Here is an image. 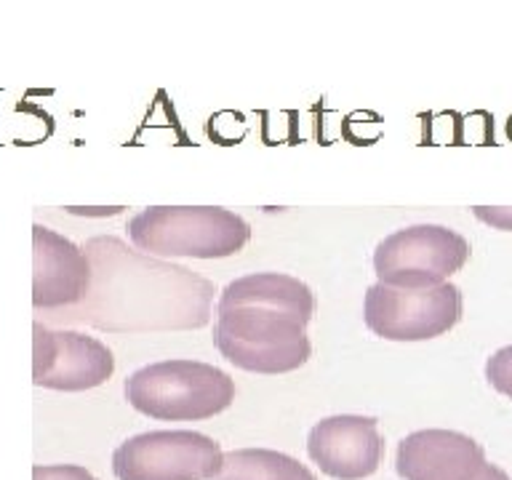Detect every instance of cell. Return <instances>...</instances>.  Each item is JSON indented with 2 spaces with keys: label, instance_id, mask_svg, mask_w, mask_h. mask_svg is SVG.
<instances>
[{
  "label": "cell",
  "instance_id": "cell-5",
  "mask_svg": "<svg viewBox=\"0 0 512 480\" xmlns=\"http://www.w3.org/2000/svg\"><path fill=\"white\" fill-rule=\"evenodd\" d=\"M470 259V243L459 232L440 224H414L398 230L376 246L374 272L379 283L400 291H427Z\"/></svg>",
  "mask_w": 512,
  "mask_h": 480
},
{
  "label": "cell",
  "instance_id": "cell-10",
  "mask_svg": "<svg viewBox=\"0 0 512 480\" xmlns=\"http://www.w3.org/2000/svg\"><path fill=\"white\" fill-rule=\"evenodd\" d=\"M32 248V304L38 310L78 307L91 286L86 251L43 224L32 227Z\"/></svg>",
  "mask_w": 512,
  "mask_h": 480
},
{
  "label": "cell",
  "instance_id": "cell-9",
  "mask_svg": "<svg viewBox=\"0 0 512 480\" xmlns=\"http://www.w3.org/2000/svg\"><path fill=\"white\" fill-rule=\"evenodd\" d=\"M310 459L336 480H363L379 470L384 438L371 416H328L310 430Z\"/></svg>",
  "mask_w": 512,
  "mask_h": 480
},
{
  "label": "cell",
  "instance_id": "cell-4",
  "mask_svg": "<svg viewBox=\"0 0 512 480\" xmlns=\"http://www.w3.org/2000/svg\"><path fill=\"white\" fill-rule=\"evenodd\" d=\"M214 344L232 366L251 374H288L312 355L307 323L275 307L216 310Z\"/></svg>",
  "mask_w": 512,
  "mask_h": 480
},
{
  "label": "cell",
  "instance_id": "cell-1",
  "mask_svg": "<svg viewBox=\"0 0 512 480\" xmlns=\"http://www.w3.org/2000/svg\"><path fill=\"white\" fill-rule=\"evenodd\" d=\"M83 251L91 262V286L67 318L118 334L208 323L214 299L211 280L179 264L131 251L110 235L91 238Z\"/></svg>",
  "mask_w": 512,
  "mask_h": 480
},
{
  "label": "cell",
  "instance_id": "cell-3",
  "mask_svg": "<svg viewBox=\"0 0 512 480\" xmlns=\"http://www.w3.org/2000/svg\"><path fill=\"white\" fill-rule=\"evenodd\" d=\"M128 238L152 256L224 259L251 240L243 216L219 206H152L128 219Z\"/></svg>",
  "mask_w": 512,
  "mask_h": 480
},
{
  "label": "cell",
  "instance_id": "cell-16",
  "mask_svg": "<svg viewBox=\"0 0 512 480\" xmlns=\"http://www.w3.org/2000/svg\"><path fill=\"white\" fill-rule=\"evenodd\" d=\"M472 214L478 216L480 222H486L494 230H507L512 232V208L504 206H475Z\"/></svg>",
  "mask_w": 512,
  "mask_h": 480
},
{
  "label": "cell",
  "instance_id": "cell-12",
  "mask_svg": "<svg viewBox=\"0 0 512 480\" xmlns=\"http://www.w3.org/2000/svg\"><path fill=\"white\" fill-rule=\"evenodd\" d=\"M230 307H275V310L291 312L310 326L312 312H315V296L307 283L291 278V275L254 272V275L235 278L224 288L216 310H230Z\"/></svg>",
  "mask_w": 512,
  "mask_h": 480
},
{
  "label": "cell",
  "instance_id": "cell-11",
  "mask_svg": "<svg viewBox=\"0 0 512 480\" xmlns=\"http://www.w3.org/2000/svg\"><path fill=\"white\" fill-rule=\"evenodd\" d=\"M478 440L454 430H419L398 443L395 470L403 480H475L486 470Z\"/></svg>",
  "mask_w": 512,
  "mask_h": 480
},
{
  "label": "cell",
  "instance_id": "cell-2",
  "mask_svg": "<svg viewBox=\"0 0 512 480\" xmlns=\"http://www.w3.org/2000/svg\"><path fill=\"white\" fill-rule=\"evenodd\" d=\"M126 400L160 422H200L232 406L235 382L203 360H160L128 376Z\"/></svg>",
  "mask_w": 512,
  "mask_h": 480
},
{
  "label": "cell",
  "instance_id": "cell-17",
  "mask_svg": "<svg viewBox=\"0 0 512 480\" xmlns=\"http://www.w3.org/2000/svg\"><path fill=\"white\" fill-rule=\"evenodd\" d=\"M475 480H512L502 467H496V464H486V470L480 472Z\"/></svg>",
  "mask_w": 512,
  "mask_h": 480
},
{
  "label": "cell",
  "instance_id": "cell-13",
  "mask_svg": "<svg viewBox=\"0 0 512 480\" xmlns=\"http://www.w3.org/2000/svg\"><path fill=\"white\" fill-rule=\"evenodd\" d=\"M211 480H318L294 456L270 448H235L222 459V470Z\"/></svg>",
  "mask_w": 512,
  "mask_h": 480
},
{
  "label": "cell",
  "instance_id": "cell-15",
  "mask_svg": "<svg viewBox=\"0 0 512 480\" xmlns=\"http://www.w3.org/2000/svg\"><path fill=\"white\" fill-rule=\"evenodd\" d=\"M32 480H96L86 467H78V464H38L32 467Z\"/></svg>",
  "mask_w": 512,
  "mask_h": 480
},
{
  "label": "cell",
  "instance_id": "cell-14",
  "mask_svg": "<svg viewBox=\"0 0 512 480\" xmlns=\"http://www.w3.org/2000/svg\"><path fill=\"white\" fill-rule=\"evenodd\" d=\"M486 379L496 392L512 398V344L496 350L486 363Z\"/></svg>",
  "mask_w": 512,
  "mask_h": 480
},
{
  "label": "cell",
  "instance_id": "cell-6",
  "mask_svg": "<svg viewBox=\"0 0 512 480\" xmlns=\"http://www.w3.org/2000/svg\"><path fill=\"white\" fill-rule=\"evenodd\" d=\"M222 448L195 430L142 432L112 454L118 480H206L222 470Z\"/></svg>",
  "mask_w": 512,
  "mask_h": 480
},
{
  "label": "cell",
  "instance_id": "cell-8",
  "mask_svg": "<svg viewBox=\"0 0 512 480\" xmlns=\"http://www.w3.org/2000/svg\"><path fill=\"white\" fill-rule=\"evenodd\" d=\"M115 371L107 344L80 331H51L43 323L32 326V382L59 392L99 387Z\"/></svg>",
  "mask_w": 512,
  "mask_h": 480
},
{
  "label": "cell",
  "instance_id": "cell-7",
  "mask_svg": "<svg viewBox=\"0 0 512 480\" xmlns=\"http://www.w3.org/2000/svg\"><path fill=\"white\" fill-rule=\"evenodd\" d=\"M366 326L390 342H427L446 334L462 318V291L454 283L427 291H400L374 283L363 302Z\"/></svg>",
  "mask_w": 512,
  "mask_h": 480
}]
</instances>
